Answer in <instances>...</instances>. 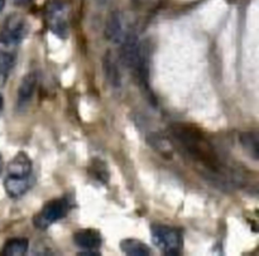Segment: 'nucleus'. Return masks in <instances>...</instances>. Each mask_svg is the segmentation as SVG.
<instances>
[{
    "label": "nucleus",
    "instance_id": "nucleus-17",
    "mask_svg": "<svg viewBox=\"0 0 259 256\" xmlns=\"http://www.w3.org/2000/svg\"><path fill=\"white\" fill-rule=\"evenodd\" d=\"M240 141H242V145L244 146L245 150L248 151L250 157L253 159L257 161L259 157V150H258V134L255 131H245L240 135Z\"/></svg>",
    "mask_w": 259,
    "mask_h": 256
},
{
    "label": "nucleus",
    "instance_id": "nucleus-6",
    "mask_svg": "<svg viewBox=\"0 0 259 256\" xmlns=\"http://www.w3.org/2000/svg\"><path fill=\"white\" fill-rule=\"evenodd\" d=\"M120 43L121 49H120V61L126 68L137 71L138 68L139 62L143 56V48L139 44V39L134 33L124 35L123 40Z\"/></svg>",
    "mask_w": 259,
    "mask_h": 256
},
{
    "label": "nucleus",
    "instance_id": "nucleus-21",
    "mask_svg": "<svg viewBox=\"0 0 259 256\" xmlns=\"http://www.w3.org/2000/svg\"><path fill=\"white\" fill-rule=\"evenodd\" d=\"M3 167H4V164H3V158L2 156H0V176H2L3 173Z\"/></svg>",
    "mask_w": 259,
    "mask_h": 256
},
{
    "label": "nucleus",
    "instance_id": "nucleus-7",
    "mask_svg": "<svg viewBox=\"0 0 259 256\" xmlns=\"http://www.w3.org/2000/svg\"><path fill=\"white\" fill-rule=\"evenodd\" d=\"M73 242L82 250H86V252L80 255H99L96 254V250L103 244V237L96 230L83 229L73 234Z\"/></svg>",
    "mask_w": 259,
    "mask_h": 256
},
{
    "label": "nucleus",
    "instance_id": "nucleus-19",
    "mask_svg": "<svg viewBox=\"0 0 259 256\" xmlns=\"http://www.w3.org/2000/svg\"><path fill=\"white\" fill-rule=\"evenodd\" d=\"M12 3L17 7H27L32 3V0H12Z\"/></svg>",
    "mask_w": 259,
    "mask_h": 256
},
{
    "label": "nucleus",
    "instance_id": "nucleus-16",
    "mask_svg": "<svg viewBox=\"0 0 259 256\" xmlns=\"http://www.w3.org/2000/svg\"><path fill=\"white\" fill-rule=\"evenodd\" d=\"M15 66V55L8 50H0V83H5Z\"/></svg>",
    "mask_w": 259,
    "mask_h": 256
},
{
    "label": "nucleus",
    "instance_id": "nucleus-14",
    "mask_svg": "<svg viewBox=\"0 0 259 256\" xmlns=\"http://www.w3.org/2000/svg\"><path fill=\"white\" fill-rule=\"evenodd\" d=\"M148 143L157 153H159L161 156L166 157V158H171L172 153L175 150V146L172 144V141L169 139L164 138V136L158 135V134H152L148 136Z\"/></svg>",
    "mask_w": 259,
    "mask_h": 256
},
{
    "label": "nucleus",
    "instance_id": "nucleus-9",
    "mask_svg": "<svg viewBox=\"0 0 259 256\" xmlns=\"http://www.w3.org/2000/svg\"><path fill=\"white\" fill-rule=\"evenodd\" d=\"M38 86V75L35 72H29L23 77L18 88V109L24 110L34 96Z\"/></svg>",
    "mask_w": 259,
    "mask_h": 256
},
{
    "label": "nucleus",
    "instance_id": "nucleus-12",
    "mask_svg": "<svg viewBox=\"0 0 259 256\" xmlns=\"http://www.w3.org/2000/svg\"><path fill=\"white\" fill-rule=\"evenodd\" d=\"M104 72H105L106 80L109 81V83L115 87H119L121 82V76L119 72L118 65H116V60L113 55L110 53H106L105 58H104Z\"/></svg>",
    "mask_w": 259,
    "mask_h": 256
},
{
    "label": "nucleus",
    "instance_id": "nucleus-5",
    "mask_svg": "<svg viewBox=\"0 0 259 256\" xmlns=\"http://www.w3.org/2000/svg\"><path fill=\"white\" fill-rule=\"evenodd\" d=\"M28 35V23L22 15L12 14L5 19L0 29V43L5 45L19 44Z\"/></svg>",
    "mask_w": 259,
    "mask_h": 256
},
{
    "label": "nucleus",
    "instance_id": "nucleus-4",
    "mask_svg": "<svg viewBox=\"0 0 259 256\" xmlns=\"http://www.w3.org/2000/svg\"><path fill=\"white\" fill-rule=\"evenodd\" d=\"M71 210V202L68 201L67 197L62 198H56L52 201L47 202L42 207L39 212L33 219V224L37 229L45 230L56 221L65 219Z\"/></svg>",
    "mask_w": 259,
    "mask_h": 256
},
{
    "label": "nucleus",
    "instance_id": "nucleus-11",
    "mask_svg": "<svg viewBox=\"0 0 259 256\" xmlns=\"http://www.w3.org/2000/svg\"><path fill=\"white\" fill-rule=\"evenodd\" d=\"M32 184L33 178L17 179L7 176V178L4 181V188L7 191V193L9 194V197H12V198H19L23 194L27 193V191L30 188Z\"/></svg>",
    "mask_w": 259,
    "mask_h": 256
},
{
    "label": "nucleus",
    "instance_id": "nucleus-8",
    "mask_svg": "<svg viewBox=\"0 0 259 256\" xmlns=\"http://www.w3.org/2000/svg\"><path fill=\"white\" fill-rule=\"evenodd\" d=\"M8 177L17 179L32 178V161L24 151H19L8 166Z\"/></svg>",
    "mask_w": 259,
    "mask_h": 256
},
{
    "label": "nucleus",
    "instance_id": "nucleus-2",
    "mask_svg": "<svg viewBox=\"0 0 259 256\" xmlns=\"http://www.w3.org/2000/svg\"><path fill=\"white\" fill-rule=\"evenodd\" d=\"M48 29L61 39L68 37V7L65 0H48L45 9Z\"/></svg>",
    "mask_w": 259,
    "mask_h": 256
},
{
    "label": "nucleus",
    "instance_id": "nucleus-20",
    "mask_svg": "<svg viewBox=\"0 0 259 256\" xmlns=\"http://www.w3.org/2000/svg\"><path fill=\"white\" fill-rule=\"evenodd\" d=\"M3 106H4V100H3V96L0 95V115L3 113Z\"/></svg>",
    "mask_w": 259,
    "mask_h": 256
},
{
    "label": "nucleus",
    "instance_id": "nucleus-18",
    "mask_svg": "<svg viewBox=\"0 0 259 256\" xmlns=\"http://www.w3.org/2000/svg\"><path fill=\"white\" fill-rule=\"evenodd\" d=\"M90 174H93V176L95 177V179L103 182L104 184L109 181L108 168H106L105 163L101 161H99V159H96V161L93 162V164H91Z\"/></svg>",
    "mask_w": 259,
    "mask_h": 256
},
{
    "label": "nucleus",
    "instance_id": "nucleus-13",
    "mask_svg": "<svg viewBox=\"0 0 259 256\" xmlns=\"http://www.w3.org/2000/svg\"><path fill=\"white\" fill-rule=\"evenodd\" d=\"M121 251L128 256H149L151 249L137 239H125L120 242Z\"/></svg>",
    "mask_w": 259,
    "mask_h": 256
},
{
    "label": "nucleus",
    "instance_id": "nucleus-10",
    "mask_svg": "<svg viewBox=\"0 0 259 256\" xmlns=\"http://www.w3.org/2000/svg\"><path fill=\"white\" fill-rule=\"evenodd\" d=\"M124 35V27H123V20H121L120 13L115 12L110 14L108 18V22L105 25V37L113 43H120L123 40Z\"/></svg>",
    "mask_w": 259,
    "mask_h": 256
},
{
    "label": "nucleus",
    "instance_id": "nucleus-1",
    "mask_svg": "<svg viewBox=\"0 0 259 256\" xmlns=\"http://www.w3.org/2000/svg\"><path fill=\"white\" fill-rule=\"evenodd\" d=\"M168 134L174 146L181 151L182 156L210 174L211 178L224 181L227 167L201 129L192 124L174 123L168 128Z\"/></svg>",
    "mask_w": 259,
    "mask_h": 256
},
{
    "label": "nucleus",
    "instance_id": "nucleus-22",
    "mask_svg": "<svg viewBox=\"0 0 259 256\" xmlns=\"http://www.w3.org/2000/svg\"><path fill=\"white\" fill-rule=\"evenodd\" d=\"M4 5H5V0H0V12L4 9Z\"/></svg>",
    "mask_w": 259,
    "mask_h": 256
},
{
    "label": "nucleus",
    "instance_id": "nucleus-3",
    "mask_svg": "<svg viewBox=\"0 0 259 256\" xmlns=\"http://www.w3.org/2000/svg\"><path fill=\"white\" fill-rule=\"evenodd\" d=\"M152 241L164 255L177 256L182 251V236L175 227L156 224L151 227Z\"/></svg>",
    "mask_w": 259,
    "mask_h": 256
},
{
    "label": "nucleus",
    "instance_id": "nucleus-15",
    "mask_svg": "<svg viewBox=\"0 0 259 256\" xmlns=\"http://www.w3.org/2000/svg\"><path fill=\"white\" fill-rule=\"evenodd\" d=\"M28 244L27 239H12L5 242L2 250V255L4 256H23L27 254Z\"/></svg>",
    "mask_w": 259,
    "mask_h": 256
}]
</instances>
